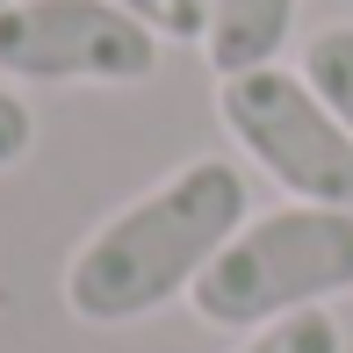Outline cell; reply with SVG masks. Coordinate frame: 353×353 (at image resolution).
I'll list each match as a JSON object with an SVG mask.
<instances>
[{"mask_svg":"<svg viewBox=\"0 0 353 353\" xmlns=\"http://www.w3.org/2000/svg\"><path fill=\"white\" fill-rule=\"evenodd\" d=\"M245 216H252V188L231 159H181L166 181L130 195L72 245L58 296L79 325L101 332L159 317L166 303L195 296V281L210 274V260L238 238Z\"/></svg>","mask_w":353,"mask_h":353,"instance_id":"obj_1","label":"cell"},{"mask_svg":"<svg viewBox=\"0 0 353 353\" xmlns=\"http://www.w3.org/2000/svg\"><path fill=\"white\" fill-rule=\"evenodd\" d=\"M339 296H353V210L281 202L238 223L188 303L216 332H260L296 310H332Z\"/></svg>","mask_w":353,"mask_h":353,"instance_id":"obj_2","label":"cell"},{"mask_svg":"<svg viewBox=\"0 0 353 353\" xmlns=\"http://www.w3.org/2000/svg\"><path fill=\"white\" fill-rule=\"evenodd\" d=\"M216 116L231 144L281 188L288 202L353 210V130L317 101V87L288 65L216 79Z\"/></svg>","mask_w":353,"mask_h":353,"instance_id":"obj_3","label":"cell"},{"mask_svg":"<svg viewBox=\"0 0 353 353\" xmlns=\"http://www.w3.org/2000/svg\"><path fill=\"white\" fill-rule=\"evenodd\" d=\"M166 43L116 0H8L0 8V79L22 87H144Z\"/></svg>","mask_w":353,"mask_h":353,"instance_id":"obj_4","label":"cell"},{"mask_svg":"<svg viewBox=\"0 0 353 353\" xmlns=\"http://www.w3.org/2000/svg\"><path fill=\"white\" fill-rule=\"evenodd\" d=\"M296 8L303 0H210V22H202V58H210V72L231 79V72L281 65L288 37H296Z\"/></svg>","mask_w":353,"mask_h":353,"instance_id":"obj_5","label":"cell"},{"mask_svg":"<svg viewBox=\"0 0 353 353\" xmlns=\"http://www.w3.org/2000/svg\"><path fill=\"white\" fill-rule=\"evenodd\" d=\"M296 72L317 87V101L332 108V116L353 130V22H332V29H317L310 43H303V58H296Z\"/></svg>","mask_w":353,"mask_h":353,"instance_id":"obj_6","label":"cell"},{"mask_svg":"<svg viewBox=\"0 0 353 353\" xmlns=\"http://www.w3.org/2000/svg\"><path fill=\"white\" fill-rule=\"evenodd\" d=\"M231 353H346V325L332 310H296V317H274V325L245 332Z\"/></svg>","mask_w":353,"mask_h":353,"instance_id":"obj_7","label":"cell"},{"mask_svg":"<svg viewBox=\"0 0 353 353\" xmlns=\"http://www.w3.org/2000/svg\"><path fill=\"white\" fill-rule=\"evenodd\" d=\"M123 14H137L159 43H202V22H210V0H116Z\"/></svg>","mask_w":353,"mask_h":353,"instance_id":"obj_8","label":"cell"},{"mask_svg":"<svg viewBox=\"0 0 353 353\" xmlns=\"http://www.w3.org/2000/svg\"><path fill=\"white\" fill-rule=\"evenodd\" d=\"M29 144H37V116H29V101L8 87V79H0V173L22 166Z\"/></svg>","mask_w":353,"mask_h":353,"instance_id":"obj_9","label":"cell"},{"mask_svg":"<svg viewBox=\"0 0 353 353\" xmlns=\"http://www.w3.org/2000/svg\"><path fill=\"white\" fill-rule=\"evenodd\" d=\"M0 8H8V0H0Z\"/></svg>","mask_w":353,"mask_h":353,"instance_id":"obj_10","label":"cell"}]
</instances>
